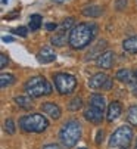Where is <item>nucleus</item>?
Listing matches in <instances>:
<instances>
[{"instance_id": "nucleus-13", "label": "nucleus", "mask_w": 137, "mask_h": 149, "mask_svg": "<svg viewBox=\"0 0 137 149\" xmlns=\"http://www.w3.org/2000/svg\"><path fill=\"white\" fill-rule=\"evenodd\" d=\"M121 112H122V106L118 100H112L109 105H108V114H106V118L109 123H113L115 120H118L121 117Z\"/></svg>"}, {"instance_id": "nucleus-35", "label": "nucleus", "mask_w": 137, "mask_h": 149, "mask_svg": "<svg viewBox=\"0 0 137 149\" xmlns=\"http://www.w3.org/2000/svg\"><path fill=\"white\" fill-rule=\"evenodd\" d=\"M53 2H58V3H61V2H65V0H53Z\"/></svg>"}, {"instance_id": "nucleus-20", "label": "nucleus", "mask_w": 137, "mask_h": 149, "mask_svg": "<svg viewBox=\"0 0 137 149\" xmlns=\"http://www.w3.org/2000/svg\"><path fill=\"white\" fill-rule=\"evenodd\" d=\"M41 25H43V18H41V15L33 13V15L30 16V24H28L30 30H31V31H37Z\"/></svg>"}, {"instance_id": "nucleus-5", "label": "nucleus", "mask_w": 137, "mask_h": 149, "mask_svg": "<svg viewBox=\"0 0 137 149\" xmlns=\"http://www.w3.org/2000/svg\"><path fill=\"white\" fill-rule=\"evenodd\" d=\"M133 139V129L130 125H121L109 137V148H128Z\"/></svg>"}, {"instance_id": "nucleus-28", "label": "nucleus", "mask_w": 137, "mask_h": 149, "mask_svg": "<svg viewBox=\"0 0 137 149\" xmlns=\"http://www.w3.org/2000/svg\"><path fill=\"white\" fill-rule=\"evenodd\" d=\"M130 89H131V93H133V96H136V97H137V81H133V83H130Z\"/></svg>"}, {"instance_id": "nucleus-22", "label": "nucleus", "mask_w": 137, "mask_h": 149, "mask_svg": "<svg viewBox=\"0 0 137 149\" xmlns=\"http://www.w3.org/2000/svg\"><path fill=\"white\" fill-rule=\"evenodd\" d=\"M15 83V75L12 74H6V72H2V77H0V86H2V89H6L8 86H12V84Z\"/></svg>"}, {"instance_id": "nucleus-11", "label": "nucleus", "mask_w": 137, "mask_h": 149, "mask_svg": "<svg viewBox=\"0 0 137 149\" xmlns=\"http://www.w3.org/2000/svg\"><path fill=\"white\" fill-rule=\"evenodd\" d=\"M37 61L40 63H50L53 61H56V53L50 46H44L38 50L37 53Z\"/></svg>"}, {"instance_id": "nucleus-8", "label": "nucleus", "mask_w": 137, "mask_h": 149, "mask_svg": "<svg viewBox=\"0 0 137 149\" xmlns=\"http://www.w3.org/2000/svg\"><path fill=\"white\" fill-rule=\"evenodd\" d=\"M112 78L106 75L105 72H97L88 80V87L93 90H109L112 89Z\"/></svg>"}, {"instance_id": "nucleus-7", "label": "nucleus", "mask_w": 137, "mask_h": 149, "mask_svg": "<svg viewBox=\"0 0 137 149\" xmlns=\"http://www.w3.org/2000/svg\"><path fill=\"white\" fill-rule=\"evenodd\" d=\"M74 22H75L74 18H66L63 22L58 27V33L52 36V45H55V46H63L65 41H66V37L70 38V34H68V33L72 31L71 28L74 27Z\"/></svg>"}, {"instance_id": "nucleus-12", "label": "nucleus", "mask_w": 137, "mask_h": 149, "mask_svg": "<svg viewBox=\"0 0 137 149\" xmlns=\"http://www.w3.org/2000/svg\"><path fill=\"white\" fill-rule=\"evenodd\" d=\"M41 111H43V114L50 117L52 120H59L61 114H62L61 108L55 102H44V103H41Z\"/></svg>"}, {"instance_id": "nucleus-32", "label": "nucleus", "mask_w": 137, "mask_h": 149, "mask_svg": "<svg viewBox=\"0 0 137 149\" xmlns=\"http://www.w3.org/2000/svg\"><path fill=\"white\" fill-rule=\"evenodd\" d=\"M103 137V132L102 130H99L97 132V136H96V143H100V139Z\"/></svg>"}, {"instance_id": "nucleus-10", "label": "nucleus", "mask_w": 137, "mask_h": 149, "mask_svg": "<svg viewBox=\"0 0 137 149\" xmlns=\"http://www.w3.org/2000/svg\"><path fill=\"white\" fill-rule=\"evenodd\" d=\"M113 62H115V53L112 50H106L96 59V65L102 70H109V68H112Z\"/></svg>"}, {"instance_id": "nucleus-14", "label": "nucleus", "mask_w": 137, "mask_h": 149, "mask_svg": "<svg viewBox=\"0 0 137 149\" xmlns=\"http://www.w3.org/2000/svg\"><path fill=\"white\" fill-rule=\"evenodd\" d=\"M106 45H108V41L106 40H99L97 43L91 47V50L86 55V61H90V59H97L100 55H102V50L106 47Z\"/></svg>"}, {"instance_id": "nucleus-1", "label": "nucleus", "mask_w": 137, "mask_h": 149, "mask_svg": "<svg viewBox=\"0 0 137 149\" xmlns=\"http://www.w3.org/2000/svg\"><path fill=\"white\" fill-rule=\"evenodd\" d=\"M99 28L95 22H81L78 25H75L72 28V31L70 33V38L68 43L72 49L81 50L84 47H87L88 45H91V41L96 38Z\"/></svg>"}, {"instance_id": "nucleus-30", "label": "nucleus", "mask_w": 137, "mask_h": 149, "mask_svg": "<svg viewBox=\"0 0 137 149\" xmlns=\"http://www.w3.org/2000/svg\"><path fill=\"white\" fill-rule=\"evenodd\" d=\"M58 24H46V30L47 31H53V30H58Z\"/></svg>"}, {"instance_id": "nucleus-27", "label": "nucleus", "mask_w": 137, "mask_h": 149, "mask_svg": "<svg viewBox=\"0 0 137 149\" xmlns=\"http://www.w3.org/2000/svg\"><path fill=\"white\" fill-rule=\"evenodd\" d=\"M115 6H117V10H122L127 6V0H117Z\"/></svg>"}, {"instance_id": "nucleus-25", "label": "nucleus", "mask_w": 137, "mask_h": 149, "mask_svg": "<svg viewBox=\"0 0 137 149\" xmlns=\"http://www.w3.org/2000/svg\"><path fill=\"white\" fill-rule=\"evenodd\" d=\"M10 33H13V34H16V36H21V37H27V36H28V30H27L25 27H16V28H13Z\"/></svg>"}, {"instance_id": "nucleus-31", "label": "nucleus", "mask_w": 137, "mask_h": 149, "mask_svg": "<svg viewBox=\"0 0 137 149\" xmlns=\"http://www.w3.org/2000/svg\"><path fill=\"white\" fill-rule=\"evenodd\" d=\"M2 40H3V43H12L15 38L10 37V36H5V37H2Z\"/></svg>"}, {"instance_id": "nucleus-3", "label": "nucleus", "mask_w": 137, "mask_h": 149, "mask_svg": "<svg viewBox=\"0 0 137 149\" xmlns=\"http://www.w3.org/2000/svg\"><path fill=\"white\" fill-rule=\"evenodd\" d=\"M19 127L27 133H43L47 130L49 121L41 114H28V115L21 117Z\"/></svg>"}, {"instance_id": "nucleus-29", "label": "nucleus", "mask_w": 137, "mask_h": 149, "mask_svg": "<svg viewBox=\"0 0 137 149\" xmlns=\"http://www.w3.org/2000/svg\"><path fill=\"white\" fill-rule=\"evenodd\" d=\"M43 149H63V148H62V146H59V145H56V143H50V145L43 146Z\"/></svg>"}, {"instance_id": "nucleus-34", "label": "nucleus", "mask_w": 137, "mask_h": 149, "mask_svg": "<svg viewBox=\"0 0 137 149\" xmlns=\"http://www.w3.org/2000/svg\"><path fill=\"white\" fill-rule=\"evenodd\" d=\"M134 149H137V139H136V142H134Z\"/></svg>"}, {"instance_id": "nucleus-9", "label": "nucleus", "mask_w": 137, "mask_h": 149, "mask_svg": "<svg viewBox=\"0 0 137 149\" xmlns=\"http://www.w3.org/2000/svg\"><path fill=\"white\" fill-rule=\"evenodd\" d=\"M84 118L90 123H93V124H100L102 120H103V111L96 108V106L88 105L84 109Z\"/></svg>"}, {"instance_id": "nucleus-36", "label": "nucleus", "mask_w": 137, "mask_h": 149, "mask_svg": "<svg viewBox=\"0 0 137 149\" xmlns=\"http://www.w3.org/2000/svg\"><path fill=\"white\" fill-rule=\"evenodd\" d=\"M78 149H87V148H84V146H81V148H78Z\"/></svg>"}, {"instance_id": "nucleus-33", "label": "nucleus", "mask_w": 137, "mask_h": 149, "mask_svg": "<svg viewBox=\"0 0 137 149\" xmlns=\"http://www.w3.org/2000/svg\"><path fill=\"white\" fill-rule=\"evenodd\" d=\"M8 2H9V0H2V3H3V5H6Z\"/></svg>"}, {"instance_id": "nucleus-6", "label": "nucleus", "mask_w": 137, "mask_h": 149, "mask_svg": "<svg viewBox=\"0 0 137 149\" xmlns=\"http://www.w3.org/2000/svg\"><path fill=\"white\" fill-rule=\"evenodd\" d=\"M53 81L59 95H71L77 87V78L68 72H56L53 74Z\"/></svg>"}, {"instance_id": "nucleus-37", "label": "nucleus", "mask_w": 137, "mask_h": 149, "mask_svg": "<svg viewBox=\"0 0 137 149\" xmlns=\"http://www.w3.org/2000/svg\"><path fill=\"white\" fill-rule=\"evenodd\" d=\"M121 149H127V148H121Z\"/></svg>"}, {"instance_id": "nucleus-17", "label": "nucleus", "mask_w": 137, "mask_h": 149, "mask_svg": "<svg viewBox=\"0 0 137 149\" xmlns=\"http://www.w3.org/2000/svg\"><path fill=\"white\" fill-rule=\"evenodd\" d=\"M122 49L127 52V53H137V36H131L128 38H125L122 41Z\"/></svg>"}, {"instance_id": "nucleus-23", "label": "nucleus", "mask_w": 137, "mask_h": 149, "mask_svg": "<svg viewBox=\"0 0 137 149\" xmlns=\"http://www.w3.org/2000/svg\"><path fill=\"white\" fill-rule=\"evenodd\" d=\"M83 108V99L81 97H74L70 103H68V109L70 111H78V109H81Z\"/></svg>"}, {"instance_id": "nucleus-24", "label": "nucleus", "mask_w": 137, "mask_h": 149, "mask_svg": "<svg viewBox=\"0 0 137 149\" xmlns=\"http://www.w3.org/2000/svg\"><path fill=\"white\" fill-rule=\"evenodd\" d=\"M5 132L9 133V134H15V123H13L12 118L5 121Z\"/></svg>"}, {"instance_id": "nucleus-26", "label": "nucleus", "mask_w": 137, "mask_h": 149, "mask_svg": "<svg viewBox=\"0 0 137 149\" xmlns=\"http://www.w3.org/2000/svg\"><path fill=\"white\" fill-rule=\"evenodd\" d=\"M8 63H9V59H8V56L5 55V53H2V55H0V68H6V65H8Z\"/></svg>"}, {"instance_id": "nucleus-4", "label": "nucleus", "mask_w": 137, "mask_h": 149, "mask_svg": "<svg viewBox=\"0 0 137 149\" xmlns=\"http://www.w3.org/2000/svg\"><path fill=\"white\" fill-rule=\"evenodd\" d=\"M25 93L30 97H41V96H47L52 93V86L50 83L46 80L43 75H35L31 77L27 83H25Z\"/></svg>"}, {"instance_id": "nucleus-21", "label": "nucleus", "mask_w": 137, "mask_h": 149, "mask_svg": "<svg viewBox=\"0 0 137 149\" xmlns=\"http://www.w3.org/2000/svg\"><path fill=\"white\" fill-rule=\"evenodd\" d=\"M127 121L137 127V105H131L130 108H128V112H127Z\"/></svg>"}, {"instance_id": "nucleus-15", "label": "nucleus", "mask_w": 137, "mask_h": 149, "mask_svg": "<svg viewBox=\"0 0 137 149\" xmlns=\"http://www.w3.org/2000/svg\"><path fill=\"white\" fill-rule=\"evenodd\" d=\"M115 78H117L118 81H121V83L130 84V83L134 81V71H131V70H128V68H121V70L117 71Z\"/></svg>"}, {"instance_id": "nucleus-18", "label": "nucleus", "mask_w": 137, "mask_h": 149, "mask_svg": "<svg viewBox=\"0 0 137 149\" xmlns=\"http://www.w3.org/2000/svg\"><path fill=\"white\" fill-rule=\"evenodd\" d=\"M105 103H106L105 102V97L102 95H99V93H93V95L88 97V105L96 106V108H99L102 111H105V106H106Z\"/></svg>"}, {"instance_id": "nucleus-2", "label": "nucleus", "mask_w": 137, "mask_h": 149, "mask_svg": "<svg viewBox=\"0 0 137 149\" xmlns=\"http://www.w3.org/2000/svg\"><path fill=\"white\" fill-rule=\"evenodd\" d=\"M81 134H83V129L80 121L70 120L62 125L59 132V140L65 148H74L81 139Z\"/></svg>"}, {"instance_id": "nucleus-16", "label": "nucleus", "mask_w": 137, "mask_h": 149, "mask_svg": "<svg viewBox=\"0 0 137 149\" xmlns=\"http://www.w3.org/2000/svg\"><path fill=\"white\" fill-rule=\"evenodd\" d=\"M81 13L84 16H88V18H99L102 13H103V8L97 6V5H88V6H84Z\"/></svg>"}, {"instance_id": "nucleus-19", "label": "nucleus", "mask_w": 137, "mask_h": 149, "mask_svg": "<svg viewBox=\"0 0 137 149\" xmlns=\"http://www.w3.org/2000/svg\"><path fill=\"white\" fill-rule=\"evenodd\" d=\"M13 100H15V103L19 106V108H22V109H31L33 106H34L33 99L30 96H16Z\"/></svg>"}]
</instances>
